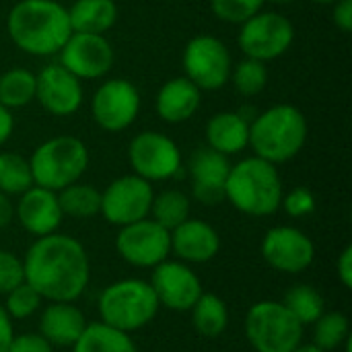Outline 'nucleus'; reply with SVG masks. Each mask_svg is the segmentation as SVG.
Instances as JSON below:
<instances>
[{"mask_svg": "<svg viewBox=\"0 0 352 352\" xmlns=\"http://www.w3.org/2000/svg\"><path fill=\"white\" fill-rule=\"evenodd\" d=\"M25 283L43 301L74 303L89 287L91 262L85 245L70 235L52 233L35 237L23 258Z\"/></svg>", "mask_w": 352, "mask_h": 352, "instance_id": "obj_1", "label": "nucleus"}, {"mask_svg": "<svg viewBox=\"0 0 352 352\" xmlns=\"http://www.w3.org/2000/svg\"><path fill=\"white\" fill-rule=\"evenodd\" d=\"M6 31L21 52L37 58L60 54L72 35L68 8L56 0H19L6 16Z\"/></svg>", "mask_w": 352, "mask_h": 352, "instance_id": "obj_2", "label": "nucleus"}, {"mask_svg": "<svg viewBox=\"0 0 352 352\" xmlns=\"http://www.w3.org/2000/svg\"><path fill=\"white\" fill-rule=\"evenodd\" d=\"M285 188L278 167L252 155L235 165L231 163L225 200L241 214L264 219L280 208Z\"/></svg>", "mask_w": 352, "mask_h": 352, "instance_id": "obj_3", "label": "nucleus"}, {"mask_svg": "<svg viewBox=\"0 0 352 352\" xmlns=\"http://www.w3.org/2000/svg\"><path fill=\"white\" fill-rule=\"evenodd\" d=\"M309 126L303 111L289 103L272 105L250 122V148L256 157L280 165L295 159L307 142Z\"/></svg>", "mask_w": 352, "mask_h": 352, "instance_id": "obj_4", "label": "nucleus"}, {"mask_svg": "<svg viewBox=\"0 0 352 352\" xmlns=\"http://www.w3.org/2000/svg\"><path fill=\"white\" fill-rule=\"evenodd\" d=\"M161 305L148 280L142 278H122L107 285L99 299L97 311L99 322L132 334L146 328L159 314Z\"/></svg>", "mask_w": 352, "mask_h": 352, "instance_id": "obj_5", "label": "nucleus"}, {"mask_svg": "<svg viewBox=\"0 0 352 352\" xmlns=\"http://www.w3.org/2000/svg\"><path fill=\"white\" fill-rule=\"evenodd\" d=\"M33 186L60 192L80 182L89 169V148L76 136H54L41 142L29 157Z\"/></svg>", "mask_w": 352, "mask_h": 352, "instance_id": "obj_6", "label": "nucleus"}, {"mask_svg": "<svg viewBox=\"0 0 352 352\" xmlns=\"http://www.w3.org/2000/svg\"><path fill=\"white\" fill-rule=\"evenodd\" d=\"M243 332L256 352H293L303 342L305 326L283 301H258L243 320Z\"/></svg>", "mask_w": 352, "mask_h": 352, "instance_id": "obj_7", "label": "nucleus"}, {"mask_svg": "<svg viewBox=\"0 0 352 352\" xmlns=\"http://www.w3.org/2000/svg\"><path fill=\"white\" fill-rule=\"evenodd\" d=\"M239 27L237 45L243 56L266 64L285 56L295 41L293 23L278 10H260Z\"/></svg>", "mask_w": 352, "mask_h": 352, "instance_id": "obj_8", "label": "nucleus"}, {"mask_svg": "<svg viewBox=\"0 0 352 352\" xmlns=\"http://www.w3.org/2000/svg\"><path fill=\"white\" fill-rule=\"evenodd\" d=\"M184 76L200 91H219L229 82L233 58L225 41L214 35H194L182 54Z\"/></svg>", "mask_w": 352, "mask_h": 352, "instance_id": "obj_9", "label": "nucleus"}, {"mask_svg": "<svg viewBox=\"0 0 352 352\" xmlns=\"http://www.w3.org/2000/svg\"><path fill=\"white\" fill-rule=\"evenodd\" d=\"M128 163L132 173L155 184L167 182L179 175L184 167L182 151L177 142L161 132H138L128 144Z\"/></svg>", "mask_w": 352, "mask_h": 352, "instance_id": "obj_10", "label": "nucleus"}, {"mask_svg": "<svg viewBox=\"0 0 352 352\" xmlns=\"http://www.w3.org/2000/svg\"><path fill=\"white\" fill-rule=\"evenodd\" d=\"M116 252L126 264L153 270L171 256V231L151 217L124 225L116 235Z\"/></svg>", "mask_w": 352, "mask_h": 352, "instance_id": "obj_11", "label": "nucleus"}, {"mask_svg": "<svg viewBox=\"0 0 352 352\" xmlns=\"http://www.w3.org/2000/svg\"><path fill=\"white\" fill-rule=\"evenodd\" d=\"M155 198L153 184L128 173L113 179L101 192V210L99 214L113 227H124L136 221H142L151 214V204Z\"/></svg>", "mask_w": 352, "mask_h": 352, "instance_id": "obj_12", "label": "nucleus"}, {"mask_svg": "<svg viewBox=\"0 0 352 352\" xmlns=\"http://www.w3.org/2000/svg\"><path fill=\"white\" fill-rule=\"evenodd\" d=\"M140 111V93L128 78H109L97 87L91 99V116L105 132H124Z\"/></svg>", "mask_w": 352, "mask_h": 352, "instance_id": "obj_13", "label": "nucleus"}, {"mask_svg": "<svg viewBox=\"0 0 352 352\" xmlns=\"http://www.w3.org/2000/svg\"><path fill=\"white\" fill-rule=\"evenodd\" d=\"M260 254L264 262L283 274H301L316 260V245L307 233L291 225H278L266 231Z\"/></svg>", "mask_w": 352, "mask_h": 352, "instance_id": "obj_14", "label": "nucleus"}, {"mask_svg": "<svg viewBox=\"0 0 352 352\" xmlns=\"http://www.w3.org/2000/svg\"><path fill=\"white\" fill-rule=\"evenodd\" d=\"M148 283L155 291L159 305L179 314L190 311L204 293L202 280L194 272V268L177 258H167L165 262L155 266Z\"/></svg>", "mask_w": 352, "mask_h": 352, "instance_id": "obj_15", "label": "nucleus"}, {"mask_svg": "<svg viewBox=\"0 0 352 352\" xmlns=\"http://www.w3.org/2000/svg\"><path fill=\"white\" fill-rule=\"evenodd\" d=\"M60 64L80 80H97L111 72L116 52L99 33H72L60 50Z\"/></svg>", "mask_w": 352, "mask_h": 352, "instance_id": "obj_16", "label": "nucleus"}, {"mask_svg": "<svg viewBox=\"0 0 352 352\" xmlns=\"http://www.w3.org/2000/svg\"><path fill=\"white\" fill-rule=\"evenodd\" d=\"M35 101L56 118L76 113L85 101L82 80L66 70L60 62L43 66L35 74Z\"/></svg>", "mask_w": 352, "mask_h": 352, "instance_id": "obj_17", "label": "nucleus"}, {"mask_svg": "<svg viewBox=\"0 0 352 352\" xmlns=\"http://www.w3.org/2000/svg\"><path fill=\"white\" fill-rule=\"evenodd\" d=\"M229 169H231L229 157L212 151L210 146H198L188 161V173L192 179L194 198L206 206H214L223 202Z\"/></svg>", "mask_w": 352, "mask_h": 352, "instance_id": "obj_18", "label": "nucleus"}, {"mask_svg": "<svg viewBox=\"0 0 352 352\" xmlns=\"http://www.w3.org/2000/svg\"><path fill=\"white\" fill-rule=\"evenodd\" d=\"M14 219L33 237L56 233L64 221L58 192L31 186L19 196V202L14 204Z\"/></svg>", "mask_w": 352, "mask_h": 352, "instance_id": "obj_19", "label": "nucleus"}, {"mask_svg": "<svg viewBox=\"0 0 352 352\" xmlns=\"http://www.w3.org/2000/svg\"><path fill=\"white\" fill-rule=\"evenodd\" d=\"M221 252L219 231L202 221L188 219L171 231V254L186 264H206Z\"/></svg>", "mask_w": 352, "mask_h": 352, "instance_id": "obj_20", "label": "nucleus"}, {"mask_svg": "<svg viewBox=\"0 0 352 352\" xmlns=\"http://www.w3.org/2000/svg\"><path fill=\"white\" fill-rule=\"evenodd\" d=\"M85 314L70 301H47L39 309V334L56 349H70L87 328Z\"/></svg>", "mask_w": 352, "mask_h": 352, "instance_id": "obj_21", "label": "nucleus"}, {"mask_svg": "<svg viewBox=\"0 0 352 352\" xmlns=\"http://www.w3.org/2000/svg\"><path fill=\"white\" fill-rule=\"evenodd\" d=\"M202 103V91L186 76L169 78L161 85L155 109L157 116L167 124H184L196 116Z\"/></svg>", "mask_w": 352, "mask_h": 352, "instance_id": "obj_22", "label": "nucleus"}, {"mask_svg": "<svg viewBox=\"0 0 352 352\" xmlns=\"http://www.w3.org/2000/svg\"><path fill=\"white\" fill-rule=\"evenodd\" d=\"M206 146L233 157L250 148V120L241 111H219L206 122Z\"/></svg>", "mask_w": 352, "mask_h": 352, "instance_id": "obj_23", "label": "nucleus"}, {"mask_svg": "<svg viewBox=\"0 0 352 352\" xmlns=\"http://www.w3.org/2000/svg\"><path fill=\"white\" fill-rule=\"evenodd\" d=\"M68 19L72 33L105 35L118 21V4L113 0H74Z\"/></svg>", "mask_w": 352, "mask_h": 352, "instance_id": "obj_24", "label": "nucleus"}, {"mask_svg": "<svg viewBox=\"0 0 352 352\" xmlns=\"http://www.w3.org/2000/svg\"><path fill=\"white\" fill-rule=\"evenodd\" d=\"M72 352H138L134 338L103 322L87 324L80 338L70 346Z\"/></svg>", "mask_w": 352, "mask_h": 352, "instance_id": "obj_25", "label": "nucleus"}, {"mask_svg": "<svg viewBox=\"0 0 352 352\" xmlns=\"http://www.w3.org/2000/svg\"><path fill=\"white\" fill-rule=\"evenodd\" d=\"M190 314H192V326L196 334L206 340L219 338L221 334H225L229 326L227 303L214 293H202L200 299L190 309Z\"/></svg>", "mask_w": 352, "mask_h": 352, "instance_id": "obj_26", "label": "nucleus"}, {"mask_svg": "<svg viewBox=\"0 0 352 352\" xmlns=\"http://www.w3.org/2000/svg\"><path fill=\"white\" fill-rule=\"evenodd\" d=\"M35 74L27 68H8L0 74V105L21 109L35 101Z\"/></svg>", "mask_w": 352, "mask_h": 352, "instance_id": "obj_27", "label": "nucleus"}, {"mask_svg": "<svg viewBox=\"0 0 352 352\" xmlns=\"http://www.w3.org/2000/svg\"><path fill=\"white\" fill-rule=\"evenodd\" d=\"M190 210H192L190 196L182 190L171 188V190H163L155 194L148 217L161 227H165L167 231H173L177 225L190 219Z\"/></svg>", "mask_w": 352, "mask_h": 352, "instance_id": "obj_28", "label": "nucleus"}, {"mask_svg": "<svg viewBox=\"0 0 352 352\" xmlns=\"http://www.w3.org/2000/svg\"><path fill=\"white\" fill-rule=\"evenodd\" d=\"M60 208L64 217L72 219H91L101 210V192L95 186L74 182L58 192Z\"/></svg>", "mask_w": 352, "mask_h": 352, "instance_id": "obj_29", "label": "nucleus"}, {"mask_svg": "<svg viewBox=\"0 0 352 352\" xmlns=\"http://www.w3.org/2000/svg\"><path fill=\"white\" fill-rule=\"evenodd\" d=\"M314 344L324 352L340 351L351 338V320L342 311H324L314 324Z\"/></svg>", "mask_w": 352, "mask_h": 352, "instance_id": "obj_30", "label": "nucleus"}, {"mask_svg": "<svg viewBox=\"0 0 352 352\" xmlns=\"http://www.w3.org/2000/svg\"><path fill=\"white\" fill-rule=\"evenodd\" d=\"M33 186L31 165L19 153L2 151L0 153V192L6 196H21Z\"/></svg>", "mask_w": 352, "mask_h": 352, "instance_id": "obj_31", "label": "nucleus"}, {"mask_svg": "<svg viewBox=\"0 0 352 352\" xmlns=\"http://www.w3.org/2000/svg\"><path fill=\"white\" fill-rule=\"evenodd\" d=\"M283 303L303 326H311L326 311V301L322 293L311 285H295L285 295Z\"/></svg>", "mask_w": 352, "mask_h": 352, "instance_id": "obj_32", "label": "nucleus"}, {"mask_svg": "<svg viewBox=\"0 0 352 352\" xmlns=\"http://www.w3.org/2000/svg\"><path fill=\"white\" fill-rule=\"evenodd\" d=\"M268 64L254 60V58H243L241 62L233 64L229 82H233V89L241 97H256L260 95L266 85H268Z\"/></svg>", "mask_w": 352, "mask_h": 352, "instance_id": "obj_33", "label": "nucleus"}, {"mask_svg": "<svg viewBox=\"0 0 352 352\" xmlns=\"http://www.w3.org/2000/svg\"><path fill=\"white\" fill-rule=\"evenodd\" d=\"M4 297H6L4 309L12 318V322L14 320H29V318H33L35 314H39V309L45 303L41 299V295L31 285H27L25 280L21 285H16L12 291H8Z\"/></svg>", "mask_w": 352, "mask_h": 352, "instance_id": "obj_34", "label": "nucleus"}, {"mask_svg": "<svg viewBox=\"0 0 352 352\" xmlns=\"http://www.w3.org/2000/svg\"><path fill=\"white\" fill-rule=\"evenodd\" d=\"M266 0H210L212 14L229 25H241L264 8Z\"/></svg>", "mask_w": 352, "mask_h": 352, "instance_id": "obj_35", "label": "nucleus"}, {"mask_svg": "<svg viewBox=\"0 0 352 352\" xmlns=\"http://www.w3.org/2000/svg\"><path fill=\"white\" fill-rule=\"evenodd\" d=\"M280 208L291 217V219H305L316 210V196L309 188H293L291 192L283 194Z\"/></svg>", "mask_w": 352, "mask_h": 352, "instance_id": "obj_36", "label": "nucleus"}, {"mask_svg": "<svg viewBox=\"0 0 352 352\" xmlns=\"http://www.w3.org/2000/svg\"><path fill=\"white\" fill-rule=\"evenodd\" d=\"M23 280H25L23 260L16 254L0 248V295H6Z\"/></svg>", "mask_w": 352, "mask_h": 352, "instance_id": "obj_37", "label": "nucleus"}, {"mask_svg": "<svg viewBox=\"0 0 352 352\" xmlns=\"http://www.w3.org/2000/svg\"><path fill=\"white\" fill-rule=\"evenodd\" d=\"M6 352H54V346L39 332L14 334Z\"/></svg>", "mask_w": 352, "mask_h": 352, "instance_id": "obj_38", "label": "nucleus"}, {"mask_svg": "<svg viewBox=\"0 0 352 352\" xmlns=\"http://www.w3.org/2000/svg\"><path fill=\"white\" fill-rule=\"evenodd\" d=\"M336 276H338L340 285H342L346 291H351L352 289V245H346V248L340 252V256H338V260H336Z\"/></svg>", "mask_w": 352, "mask_h": 352, "instance_id": "obj_39", "label": "nucleus"}, {"mask_svg": "<svg viewBox=\"0 0 352 352\" xmlns=\"http://www.w3.org/2000/svg\"><path fill=\"white\" fill-rule=\"evenodd\" d=\"M332 19H334V25H336L342 33H351L352 0H338L336 4H332Z\"/></svg>", "mask_w": 352, "mask_h": 352, "instance_id": "obj_40", "label": "nucleus"}, {"mask_svg": "<svg viewBox=\"0 0 352 352\" xmlns=\"http://www.w3.org/2000/svg\"><path fill=\"white\" fill-rule=\"evenodd\" d=\"M12 338H14V322L6 314L4 305L0 303V352L8 351Z\"/></svg>", "mask_w": 352, "mask_h": 352, "instance_id": "obj_41", "label": "nucleus"}, {"mask_svg": "<svg viewBox=\"0 0 352 352\" xmlns=\"http://www.w3.org/2000/svg\"><path fill=\"white\" fill-rule=\"evenodd\" d=\"M12 132H14V116L10 109L0 105V148L10 140Z\"/></svg>", "mask_w": 352, "mask_h": 352, "instance_id": "obj_42", "label": "nucleus"}, {"mask_svg": "<svg viewBox=\"0 0 352 352\" xmlns=\"http://www.w3.org/2000/svg\"><path fill=\"white\" fill-rule=\"evenodd\" d=\"M14 219V204L10 202V196L0 192V229L8 227Z\"/></svg>", "mask_w": 352, "mask_h": 352, "instance_id": "obj_43", "label": "nucleus"}, {"mask_svg": "<svg viewBox=\"0 0 352 352\" xmlns=\"http://www.w3.org/2000/svg\"><path fill=\"white\" fill-rule=\"evenodd\" d=\"M293 352H324V351H322V349H318L314 342H309V344H303V342H301V344H299V346H297Z\"/></svg>", "mask_w": 352, "mask_h": 352, "instance_id": "obj_44", "label": "nucleus"}, {"mask_svg": "<svg viewBox=\"0 0 352 352\" xmlns=\"http://www.w3.org/2000/svg\"><path fill=\"white\" fill-rule=\"evenodd\" d=\"M270 4H276V6H287V4H295L297 0H266Z\"/></svg>", "mask_w": 352, "mask_h": 352, "instance_id": "obj_45", "label": "nucleus"}, {"mask_svg": "<svg viewBox=\"0 0 352 352\" xmlns=\"http://www.w3.org/2000/svg\"><path fill=\"white\" fill-rule=\"evenodd\" d=\"M314 4H322V6H332V4H336L338 0H311Z\"/></svg>", "mask_w": 352, "mask_h": 352, "instance_id": "obj_46", "label": "nucleus"}]
</instances>
